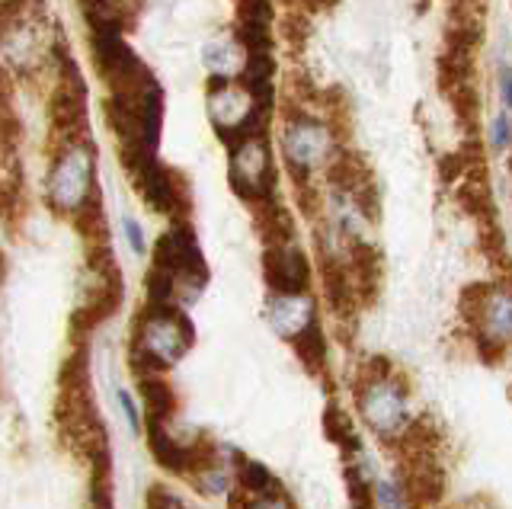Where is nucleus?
Wrapping results in <instances>:
<instances>
[{"instance_id": "obj_12", "label": "nucleus", "mask_w": 512, "mask_h": 509, "mask_svg": "<svg viewBox=\"0 0 512 509\" xmlns=\"http://www.w3.org/2000/svg\"><path fill=\"white\" fill-rule=\"evenodd\" d=\"M295 349L311 372H320V365H324V359H327V340H324V333H320L317 321L304 330L301 337H295Z\"/></svg>"}, {"instance_id": "obj_3", "label": "nucleus", "mask_w": 512, "mask_h": 509, "mask_svg": "<svg viewBox=\"0 0 512 509\" xmlns=\"http://www.w3.org/2000/svg\"><path fill=\"white\" fill-rule=\"evenodd\" d=\"M138 346L148 353L154 362L170 365L176 359L186 356V349L192 346V324L180 311H173L170 305L151 308V314L141 321V337Z\"/></svg>"}, {"instance_id": "obj_1", "label": "nucleus", "mask_w": 512, "mask_h": 509, "mask_svg": "<svg viewBox=\"0 0 512 509\" xmlns=\"http://www.w3.org/2000/svg\"><path fill=\"white\" fill-rule=\"evenodd\" d=\"M93 151L87 145H71L58 157L48 183V196L64 212H84L93 205Z\"/></svg>"}, {"instance_id": "obj_5", "label": "nucleus", "mask_w": 512, "mask_h": 509, "mask_svg": "<svg viewBox=\"0 0 512 509\" xmlns=\"http://www.w3.org/2000/svg\"><path fill=\"white\" fill-rule=\"evenodd\" d=\"M330 129L317 119H295L285 129V157L298 170H314L330 157Z\"/></svg>"}, {"instance_id": "obj_18", "label": "nucleus", "mask_w": 512, "mask_h": 509, "mask_svg": "<svg viewBox=\"0 0 512 509\" xmlns=\"http://www.w3.org/2000/svg\"><path fill=\"white\" fill-rule=\"evenodd\" d=\"M512 145V119L509 116H500L493 122V148L496 151H506Z\"/></svg>"}, {"instance_id": "obj_20", "label": "nucleus", "mask_w": 512, "mask_h": 509, "mask_svg": "<svg viewBox=\"0 0 512 509\" xmlns=\"http://www.w3.org/2000/svg\"><path fill=\"white\" fill-rule=\"evenodd\" d=\"M93 509H112V503H109V484L106 481L93 484Z\"/></svg>"}, {"instance_id": "obj_13", "label": "nucleus", "mask_w": 512, "mask_h": 509, "mask_svg": "<svg viewBox=\"0 0 512 509\" xmlns=\"http://www.w3.org/2000/svg\"><path fill=\"white\" fill-rule=\"evenodd\" d=\"M240 487H244L247 493H272L276 490V481H272V474L260 465V461H240Z\"/></svg>"}, {"instance_id": "obj_2", "label": "nucleus", "mask_w": 512, "mask_h": 509, "mask_svg": "<svg viewBox=\"0 0 512 509\" xmlns=\"http://www.w3.org/2000/svg\"><path fill=\"white\" fill-rule=\"evenodd\" d=\"M356 397H359V410H362L365 423L372 426L384 442L391 445L400 433H404V426L410 423L404 385H397L394 378H384V381H375V385H365L362 391H356Z\"/></svg>"}, {"instance_id": "obj_15", "label": "nucleus", "mask_w": 512, "mask_h": 509, "mask_svg": "<svg viewBox=\"0 0 512 509\" xmlns=\"http://www.w3.org/2000/svg\"><path fill=\"white\" fill-rule=\"evenodd\" d=\"M349 493H352V506L356 509H375L372 506V493H368V484H365V474L349 471Z\"/></svg>"}, {"instance_id": "obj_19", "label": "nucleus", "mask_w": 512, "mask_h": 509, "mask_svg": "<svg viewBox=\"0 0 512 509\" xmlns=\"http://www.w3.org/2000/svg\"><path fill=\"white\" fill-rule=\"evenodd\" d=\"M247 509H288V503L279 497L276 490H272V493H260V497H256V500H250V506H247Z\"/></svg>"}, {"instance_id": "obj_11", "label": "nucleus", "mask_w": 512, "mask_h": 509, "mask_svg": "<svg viewBox=\"0 0 512 509\" xmlns=\"http://www.w3.org/2000/svg\"><path fill=\"white\" fill-rule=\"evenodd\" d=\"M141 388H144V397H148L151 417H157V420H167L170 413L176 410V394H173V388L167 385L164 378H157V375L141 378Z\"/></svg>"}, {"instance_id": "obj_8", "label": "nucleus", "mask_w": 512, "mask_h": 509, "mask_svg": "<svg viewBox=\"0 0 512 509\" xmlns=\"http://www.w3.org/2000/svg\"><path fill=\"white\" fill-rule=\"evenodd\" d=\"M269 321L282 337L295 340L314 324V301L304 292H279L269 305Z\"/></svg>"}, {"instance_id": "obj_9", "label": "nucleus", "mask_w": 512, "mask_h": 509, "mask_svg": "<svg viewBox=\"0 0 512 509\" xmlns=\"http://www.w3.org/2000/svg\"><path fill=\"white\" fill-rule=\"evenodd\" d=\"M474 327L480 330V337H490L506 346L512 340V289H506V285H490Z\"/></svg>"}, {"instance_id": "obj_14", "label": "nucleus", "mask_w": 512, "mask_h": 509, "mask_svg": "<svg viewBox=\"0 0 512 509\" xmlns=\"http://www.w3.org/2000/svg\"><path fill=\"white\" fill-rule=\"evenodd\" d=\"M324 426H327V433L336 445H343V449H359V442L356 436H352V423L349 417L340 410V407H330L327 410V417H324Z\"/></svg>"}, {"instance_id": "obj_17", "label": "nucleus", "mask_w": 512, "mask_h": 509, "mask_svg": "<svg viewBox=\"0 0 512 509\" xmlns=\"http://www.w3.org/2000/svg\"><path fill=\"white\" fill-rule=\"evenodd\" d=\"M148 509H183V503L173 497L167 487L154 484L151 493H148Z\"/></svg>"}, {"instance_id": "obj_21", "label": "nucleus", "mask_w": 512, "mask_h": 509, "mask_svg": "<svg viewBox=\"0 0 512 509\" xmlns=\"http://www.w3.org/2000/svg\"><path fill=\"white\" fill-rule=\"evenodd\" d=\"M125 234H128V241H132V250H135V253H141V250H144V237H141L138 221L125 218Z\"/></svg>"}, {"instance_id": "obj_6", "label": "nucleus", "mask_w": 512, "mask_h": 509, "mask_svg": "<svg viewBox=\"0 0 512 509\" xmlns=\"http://www.w3.org/2000/svg\"><path fill=\"white\" fill-rule=\"evenodd\" d=\"M231 180L244 199H260L269 186V151L260 138H244L231 154Z\"/></svg>"}, {"instance_id": "obj_4", "label": "nucleus", "mask_w": 512, "mask_h": 509, "mask_svg": "<svg viewBox=\"0 0 512 509\" xmlns=\"http://www.w3.org/2000/svg\"><path fill=\"white\" fill-rule=\"evenodd\" d=\"M256 113V93L253 87L234 84V81H221L212 97H208V116H212L215 129L221 135H244L250 132V122Z\"/></svg>"}, {"instance_id": "obj_16", "label": "nucleus", "mask_w": 512, "mask_h": 509, "mask_svg": "<svg viewBox=\"0 0 512 509\" xmlns=\"http://www.w3.org/2000/svg\"><path fill=\"white\" fill-rule=\"evenodd\" d=\"M375 500H378V506H381V509H404V506H407L404 493H400V487H397V484H378Z\"/></svg>"}, {"instance_id": "obj_10", "label": "nucleus", "mask_w": 512, "mask_h": 509, "mask_svg": "<svg viewBox=\"0 0 512 509\" xmlns=\"http://www.w3.org/2000/svg\"><path fill=\"white\" fill-rule=\"evenodd\" d=\"M205 65L212 68V74H218L221 81H228V77L247 71L250 61H247L244 42H237V39H218V42H212L205 49Z\"/></svg>"}, {"instance_id": "obj_22", "label": "nucleus", "mask_w": 512, "mask_h": 509, "mask_svg": "<svg viewBox=\"0 0 512 509\" xmlns=\"http://www.w3.org/2000/svg\"><path fill=\"white\" fill-rule=\"evenodd\" d=\"M119 404L125 407V413H128V420H132V426L138 429V413H135V404H132V397H128L125 391H119Z\"/></svg>"}, {"instance_id": "obj_7", "label": "nucleus", "mask_w": 512, "mask_h": 509, "mask_svg": "<svg viewBox=\"0 0 512 509\" xmlns=\"http://www.w3.org/2000/svg\"><path fill=\"white\" fill-rule=\"evenodd\" d=\"M266 279L276 292H304L308 289V260L298 247L279 241L266 250Z\"/></svg>"}]
</instances>
